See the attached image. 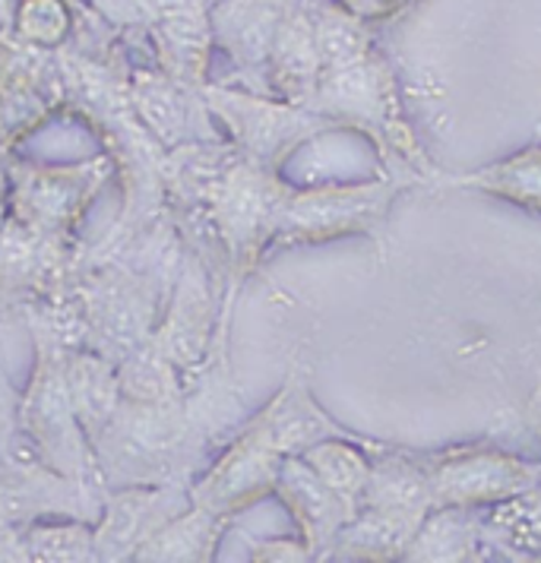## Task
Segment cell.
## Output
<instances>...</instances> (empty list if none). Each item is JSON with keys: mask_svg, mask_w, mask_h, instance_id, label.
I'll use <instances>...</instances> for the list:
<instances>
[{"mask_svg": "<svg viewBox=\"0 0 541 563\" xmlns=\"http://www.w3.org/2000/svg\"><path fill=\"white\" fill-rule=\"evenodd\" d=\"M446 184L488 194L529 212H541V146L522 150L504 162H494L460 178H446Z\"/></svg>", "mask_w": 541, "mask_h": 563, "instance_id": "19", "label": "cell"}, {"mask_svg": "<svg viewBox=\"0 0 541 563\" xmlns=\"http://www.w3.org/2000/svg\"><path fill=\"white\" fill-rule=\"evenodd\" d=\"M150 3H153V10L162 20H168V16H184V13H197L194 0H150Z\"/></svg>", "mask_w": 541, "mask_h": 563, "instance_id": "29", "label": "cell"}, {"mask_svg": "<svg viewBox=\"0 0 541 563\" xmlns=\"http://www.w3.org/2000/svg\"><path fill=\"white\" fill-rule=\"evenodd\" d=\"M111 175L108 158H89L79 165H16L7 172L10 180V219L42 238H60L77 229L86 209L99 197Z\"/></svg>", "mask_w": 541, "mask_h": 563, "instance_id": "5", "label": "cell"}, {"mask_svg": "<svg viewBox=\"0 0 541 563\" xmlns=\"http://www.w3.org/2000/svg\"><path fill=\"white\" fill-rule=\"evenodd\" d=\"M209 298L207 285L190 269L175 295V308L168 313L162 333L155 335L153 349L175 367H190L203 355L209 335Z\"/></svg>", "mask_w": 541, "mask_h": 563, "instance_id": "14", "label": "cell"}, {"mask_svg": "<svg viewBox=\"0 0 541 563\" xmlns=\"http://www.w3.org/2000/svg\"><path fill=\"white\" fill-rule=\"evenodd\" d=\"M485 536L478 510H431L402 561H482Z\"/></svg>", "mask_w": 541, "mask_h": 563, "instance_id": "16", "label": "cell"}, {"mask_svg": "<svg viewBox=\"0 0 541 563\" xmlns=\"http://www.w3.org/2000/svg\"><path fill=\"white\" fill-rule=\"evenodd\" d=\"M13 26L26 45L57 48L70 32V10L64 0H20Z\"/></svg>", "mask_w": 541, "mask_h": 563, "instance_id": "25", "label": "cell"}, {"mask_svg": "<svg viewBox=\"0 0 541 563\" xmlns=\"http://www.w3.org/2000/svg\"><path fill=\"white\" fill-rule=\"evenodd\" d=\"M20 393L7 380V371L0 364V460H13V443L20 431Z\"/></svg>", "mask_w": 541, "mask_h": 563, "instance_id": "26", "label": "cell"}, {"mask_svg": "<svg viewBox=\"0 0 541 563\" xmlns=\"http://www.w3.org/2000/svg\"><path fill=\"white\" fill-rule=\"evenodd\" d=\"M283 460L285 456L279 453L238 434L229 450L190 485L187 497L200 510L232 519L260 500L273 497Z\"/></svg>", "mask_w": 541, "mask_h": 563, "instance_id": "7", "label": "cell"}, {"mask_svg": "<svg viewBox=\"0 0 541 563\" xmlns=\"http://www.w3.org/2000/svg\"><path fill=\"white\" fill-rule=\"evenodd\" d=\"M273 67H276V82L285 92H308L320 74V52L308 16H288L276 32L273 42Z\"/></svg>", "mask_w": 541, "mask_h": 563, "instance_id": "22", "label": "cell"}, {"mask_svg": "<svg viewBox=\"0 0 541 563\" xmlns=\"http://www.w3.org/2000/svg\"><path fill=\"white\" fill-rule=\"evenodd\" d=\"M187 490L172 485H133L104 494L96 519V554L99 561H133V551L153 536L162 522L178 516Z\"/></svg>", "mask_w": 541, "mask_h": 563, "instance_id": "10", "label": "cell"}, {"mask_svg": "<svg viewBox=\"0 0 541 563\" xmlns=\"http://www.w3.org/2000/svg\"><path fill=\"white\" fill-rule=\"evenodd\" d=\"M102 500V487L67 478L42 460H0V532L45 516L96 522Z\"/></svg>", "mask_w": 541, "mask_h": 563, "instance_id": "6", "label": "cell"}, {"mask_svg": "<svg viewBox=\"0 0 541 563\" xmlns=\"http://www.w3.org/2000/svg\"><path fill=\"white\" fill-rule=\"evenodd\" d=\"M238 434L279 453V456H301L308 446L327 440V437L367 440V437H358L355 431L342 428L335 418H330L323 406L313 399L308 380L298 371L288 374L283 389Z\"/></svg>", "mask_w": 541, "mask_h": 563, "instance_id": "8", "label": "cell"}, {"mask_svg": "<svg viewBox=\"0 0 541 563\" xmlns=\"http://www.w3.org/2000/svg\"><path fill=\"white\" fill-rule=\"evenodd\" d=\"M485 551L541 561V482L482 516Z\"/></svg>", "mask_w": 541, "mask_h": 563, "instance_id": "15", "label": "cell"}, {"mask_svg": "<svg viewBox=\"0 0 541 563\" xmlns=\"http://www.w3.org/2000/svg\"><path fill=\"white\" fill-rule=\"evenodd\" d=\"M434 510H490L541 482V462L488 443L424 453Z\"/></svg>", "mask_w": 541, "mask_h": 563, "instance_id": "4", "label": "cell"}, {"mask_svg": "<svg viewBox=\"0 0 541 563\" xmlns=\"http://www.w3.org/2000/svg\"><path fill=\"white\" fill-rule=\"evenodd\" d=\"M251 561H313L308 544L298 538H269V541H251Z\"/></svg>", "mask_w": 541, "mask_h": 563, "instance_id": "27", "label": "cell"}, {"mask_svg": "<svg viewBox=\"0 0 541 563\" xmlns=\"http://www.w3.org/2000/svg\"><path fill=\"white\" fill-rule=\"evenodd\" d=\"M402 0H342V7L358 16V20H377V16H387L399 7Z\"/></svg>", "mask_w": 541, "mask_h": 563, "instance_id": "28", "label": "cell"}, {"mask_svg": "<svg viewBox=\"0 0 541 563\" xmlns=\"http://www.w3.org/2000/svg\"><path fill=\"white\" fill-rule=\"evenodd\" d=\"M209 104L232 128L244 158L257 162L263 168H276L301 140H308L313 130H320L313 118L295 108L244 99L222 89H209Z\"/></svg>", "mask_w": 541, "mask_h": 563, "instance_id": "9", "label": "cell"}, {"mask_svg": "<svg viewBox=\"0 0 541 563\" xmlns=\"http://www.w3.org/2000/svg\"><path fill=\"white\" fill-rule=\"evenodd\" d=\"M225 526H229V519L212 516V512L190 504L178 516H172L168 522H162L153 536L133 551V561H216Z\"/></svg>", "mask_w": 541, "mask_h": 563, "instance_id": "13", "label": "cell"}, {"mask_svg": "<svg viewBox=\"0 0 541 563\" xmlns=\"http://www.w3.org/2000/svg\"><path fill=\"white\" fill-rule=\"evenodd\" d=\"M26 561L35 563H86L96 554V526L74 516H45L20 526Z\"/></svg>", "mask_w": 541, "mask_h": 563, "instance_id": "20", "label": "cell"}, {"mask_svg": "<svg viewBox=\"0 0 541 563\" xmlns=\"http://www.w3.org/2000/svg\"><path fill=\"white\" fill-rule=\"evenodd\" d=\"M121 377V399L133 409H162L175 399L178 393V367L165 361L158 352H140L118 374Z\"/></svg>", "mask_w": 541, "mask_h": 563, "instance_id": "23", "label": "cell"}, {"mask_svg": "<svg viewBox=\"0 0 541 563\" xmlns=\"http://www.w3.org/2000/svg\"><path fill=\"white\" fill-rule=\"evenodd\" d=\"M291 187L279 180L276 168H263L257 162H234L216 180L209 216L219 231L234 276H244L263 256L276 247V234L283 222L285 200Z\"/></svg>", "mask_w": 541, "mask_h": 563, "instance_id": "2", "label": "cell"}, {"mask_svg": "<svg viewBox=\"0 0 541 563\" xmlns=\"http://www.w3.org/2000/svg\"><path fill=\"white\" fill-rule=\"evenodd\" d=\"M428 516L396 507H361L339 532L330 558L335 561H402ZM327 558V561H330Z\"/></svg>", "mask_w": 541, "mask_h": 563, "instance_id": "12", "label": "cell"}, {"mask_svg": "<svg viewBox=\"0 0 541 563\" xmlns=\"http://www.w3.org/2000/svg\"><path fill=\"white\" fill-rule=\"evenodd\" d=\"M67 389L86 434L104 431L121 409V377L96 355H67Z\"/></svg>", "mask_w": 541, "mask_h": 563, "instance_id": "18", "label": "cell"}, {"mask_svg": "<svg viewBox=\"0 0 541 563\" xmlns=\"http://www.w3.org/2000/svg\"><path fill=\"white\" fill-rule=\"evenodd\" d=\"M3 184H7V175L0 172V212H3Z\"/></svg>", "mask_w": 541, "mask_h": 563, "instance_id": "31", "label": "cell"}, {"mask_svg": "<svg viewBox=\"0 0 541 563\" xmlns=\"http://www.w3.org/2000/svg\"><path fill=\"white\" fill-rule=\"evenodd\" d=\"M133 104H136L140 118L155 130L158 140L175 143L187 130V102L172 79L140 74L133 82Z\"/></svg>", "mask_w": 541, "mask_h": 563, "instance_id": "24", "label": "cell"}, {"mask_svg": "<svg viewBox=\"0 0 541 563\" xmlns=\"http://www.w3.org/2000/svg\"><path fill=\"white\" fill-rule=\"evenodd\" d=\"M377 446V440H352V437H327L320 443L308 446L301 453V460L333 487L335 494L361 510L364 504V490L371 478V450Z\"/></svg>", "mask_w": 541, "mask_h": 563, "instance_id": "17", "label": "cell"}, {"mask_svg": "<svg viewBox=\"0 0 541 563\" xmlns=\"http://www.w3.org/2000/svg\"><path fill=\"white\" fill-rule=\"evenodd\" d=\"M412 184V178L389 175V178L364 180V184H330V187L291 190L285 200L276 247L327 244V241L355 238V234L374 238L387 222V212L396 203V197Z\"/></svg>", "mask_w": 541, "mask_h": 563, "instance_id": "3", "label": "cell"}, {"mask_svg": "<svg viewBox=\"0 0 541 563\" xmlns=\"http://www.w3.org/2000/svg\"><path fill=\"white\" fill-rule=\"evenodd\" d=\"M35 342H38V361L16 411L20 431L35 443L38 460L52 465L54 472L102 487V468L96 462V450L89 446V434L79 424L67 389V355L57 349L54 339L38 330H35Z\"/></svg>", "mask_w": 541, "mask_h": 563, "instance_id": "1", "label": "cell"}, {"mask_svg": "<svg viewBox=\"0 0 541 563\" xmlns=\"http://www.w3.org/2000/svg\"><path fill=\"white\" fill-rule=\"evenodd\" d=\"M526 421H529L532 434L539 437V443H541V384H539V389L532 393L529 406H526Z\"/></svg>", "mask_w": 541, "mask_h": 563, "instance_id": "30", "label": "cell"}, {"mask_svg": "<svg viewBox=\"0 0 541 563\" xmlns=\"http://www.w3.org/2000/svg\"><path fill=\"white\" fill-rule=\"evenodd\" d=\"M273 497H279L295 519L298 538L308 544L313 561H327L339 532L358 516V510L345 504L301 456H285Z\"/></svg>", "mask_w": 541, "mask_h": 563, "instance_id": "11", "label": "cell"}, {"mask_svg": "<svg viewBox=\"0 0 541 563\" xmlns=\"http://www.w3.org/2000/svg\"><path fill=\"white\" fill-rule=\"evenodd\" d=\"M279 26L283 13L273 10V0H232L212 20L219 38L232 45V54L241 60H260L273 52Z\"/></svg>", "mask_w": 541, "mask_h": 563, "instance_id": "21", "label": "cell"}]
</instances>
